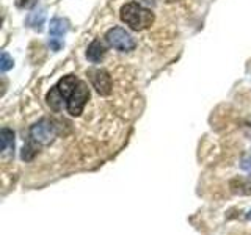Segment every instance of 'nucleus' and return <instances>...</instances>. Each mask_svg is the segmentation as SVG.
<instances>
[{
    "instance_id": "11",
    "label": "nucleus",
    "mask_w": 251,
    "mask_h": 235,
    "mask_svg": "<svg viewBox=\"0 0 251 235\" xmlns=\"http://www.w3.org/2000/svg\"><path fill=\"white\" fill-rule=\"evenodd\" d=\"M38 146L39 144H36L33 140H30L28 143L22 147V152H21V159L24 160V162H31L36 157V154H38Z\"/></svg>"
},
{
    "instance_id": "2",
    "label": "nucleus",
    "mask_w": 251,
    "mask_h": 235,
    "mask_svg": "<svg viewBox=\"0 0 251 235\" xmlns=\"http://www.w3.org/2000/svg\"><path fill=\"white\" fill-rule=\"evenodd\" d=\"M105 41L120 52H132L137 47L133 36L121 27H113L105 33Z\"/></svg>"
},
{
    "instance_id": "9",
    "label": "nucleus",
    "mask_w": 251,
    "mask_h": 235,
    "mask_svg": "<svg viewBox=\"0 0 251 235\" xmlns=\"http://www.w3.org/2000/svg\"><path fill=\"white\" fill-rule=\"evenodd\" d=\"M44 19H46V10L44 8H39V10H35L28 14V18L25 21V24L33 30H38L41 31L43 30V24H44Z\"/></svg>"
},
{
    "instance_id": "5",
    "label": "nucleus",
    "mask_w": 251,
    "mask_h": 235,
    "mask_svg": "<svg viewBox=\"0 0 251 235\" xmlns=\"http://www.w3.org/2000/svg\"><path fill=\"white\" fill-rule=\"evenodd\" d=\"M90 78V83L98 94L100 96H110L113 90V82H112V75H110L108 70L102 69V68H91L86 72Z\"/></svg>"
},
{
    "instance_id": "4",
    "label": "nucleus",
    "mask_w": 251,
    "mask_h": 235,
    "mask_svg": "<svg viewBox=\"0 0 251 235\" xmlns=\"http://www.w3.org/2000/svg\"><path fill=\"white\" fill-rule=\"evenodd\" d=\"M90 99V88L85 82L80 80V83L77 85V88L74 93L71 94V97L66 102V112L71 116H80L83 113V108L86 105V102Z\"/></svg>"
},
{
    "instance_id": "15",
    "label": "nucleus",
    "mask_w": 251,
    "mask_h": 235,
    "mask_svg": "<svg viewBox=\"0 0 251 235\" xmlns=\"http://www.w3.org/2000/svg\"><path fill=\"white\" fill-rule=\"evenodd\" d=\"M247 216H248V219H251V210L248 212V215H247Z\"/></svg>"
},
{
    "instance_id": "13",
    "label": "nucleus",
    "mask_w": 251,
    "mask_h": 235,
    "mask_svg": "<svg viewBox=\"0 0 251 235\" xmlns=\"http://www.w3.org/2000/svg\"><path fill=\"white\" fill-rule=\"evenodd\" d=\"M36 3V0H16V5L19 8H30Z\"/></svg>"
},
{
    "instance_id": "1",
    "label": "nucleus",
    "mask_w": 251,
    "mask_h": 235,
    "mask_svg": "<svg viewBox=\"0 0 251 235\" xmlns=\"http://www.w3.org/2000/svg\"><path fill=\"white\" fill-rule=\"evenodd\" d=\"M120 18L133 31H143L152 25L155 16L151 10L141 6L138 2H129L121 6Z\"/></svg>"
},
{
    "instance_id": "6",
    "label": "nucleus",
    "mask_w": 251,
    "mask_h": 235,
    "mask_svg": "<svg viewBox=\"0 0 251 235\" xmlns=\"http://www.w3.org/2000/svg\"><path fill=\"white\" fill-rule=\"evenodd\" d=\"M105 53H107V49H105L104 43H102L100 39H94V41L88 46V49H86V58H88L91 63H99L105 57Z\"/></svg>"
},
{
    "instance_id": "10",
    "label": "nucleus",
    "mask_w": 251,
    "mask_h": 235,
    "mask_svg": "<svg viewBox=\"0 0 251 235\" xmlns=\"http://www.w3.org/2000/svg\"><path fill=\"white\" fill-rule=\"evenodd\" d=\"M0 137H2V151L3 154L11 152L14 149V132L11 129L3 127L0 132Z\"/></svg>"
},
{
    "instance_id": "14",
    "label": "nucleus",
    "mask_w": 251,
    "mask_h": 235,
    "mask_svg": "<svg viewBox=\"0 0 251 235\" xmlns=\"http://www.w3.org/2000/svg\"><path fill=\"white\" fill-rule=\"evenodd\" d=\"M167 2H170V3H173V2H179V0H167Z\"/></svg>"
},
{
    "instance_id": "8",
    "label": "nucleus",
    "mask_w": 251,
    "mask_h": 235,
    "mask_svg": "<svg viewBox=\"0 0 251 235\" xmlns=\"http://www.w3.org/2000/svg\"><path fill=\"white\" fill-rule=\"evenodd\" d=\"M46 104L49 105L50 110H53L55 113L61 112L63 105H66V102H65V99L61 97V94H60L57 86H52L50 91L46 94Z\"/></svg>"
},
{
    "instance_id": "7",
    "label": "nucleus",
    "mask_w": 251,
    "mask_h": 235,
    "mask_svg": "<svg viewBox=\"0 0 251 235\" xmlns=\"http://www.w3.org/2000/svg\"><path fill=\"white\" fill-rule=\"evenodd\" d=\"M69 30V21L68 19H63V18H53L50 21V25H49V35L50 38H57L60 39L61 36H65Z\"/></svg>"
},
{
    "instance_id": "12",
    "label": "nucleus",
    "mask_w": 251,
    "mask_h": 235,
    "mask_svg": "<svg viewBox=\"0 0 251 235\" xmlns=\"http://www.w3.org/2000/svg\"><path fill=\"white\" fill-rule=\"evenodd\" d=\"M13 66H14L13 58L6 52H3L2 53V58H0V69H2V72H6V70H10Z\"/></svg>"
},
{
    "instance_id": "3",
    "label": "nucleus",
    "mask_w": 251,
    "mask_h": 235,
    "mask_svg": "<svg viewBox=\"0 0 251 235\" xmlns=\"http://www.w3.org/2000/svg\"><path fill=\"white\" fill-rule=\"evenodd\" d=\"M57 137V125L50 119H41L30 129V140H33L39 146H49Z\"/></svg>"
}]
</instances>
